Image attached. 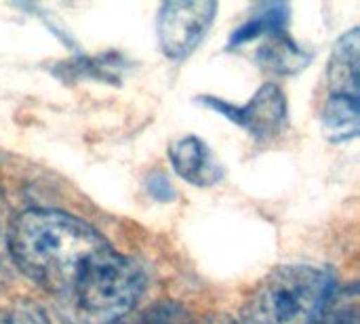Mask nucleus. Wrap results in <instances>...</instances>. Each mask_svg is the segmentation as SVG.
<instances>
[{"mask_svg": "<svg viewBox=\"0 0 360 324\" xmlns=\"http://www.w3.org/2000/svg\"><path fill=\"white\" fill-rule=\"evenodd\" d=\"M215 13L217 2L211 0L162 4L158 11V42L162 53L173 61L192 55L211 30Z\"/></svg>", "mask_w": 360, "mask_h": 324, "instance_id": "7ed1b4c3", "label": "nucleus"}, {"mask_svg": "<svg viewBox=\"0 0 360 324\" xmlns=\"http://www.w3.org/2000/svg\"><path fill=\"white\" fill-rule=\"evenodd\" d=\"M289 21V6L287 4H264L259 13L249 17L238 30H234L230 44L238 46L245 42H251L259 36H274L285 32V25Z\"/></svg>", "mask_w": 360, "mask_h": 324, "instance_id": "1a4fd4ad", "label": "nucleus"}, {"mask_svg": "<svg viewBox=\"0 0 360 324\" xmlns=\"http://www.w3.org/2000/svg\"><path fill=\"white\" fill-rule=\"evenodd\" d=\"M335 291V278L325 268L278 266L247 295L240 324H319Z\"/></svg>", "mask_w": 360, "mask_h": 324, "instance_id": "f03ea898", "label": "nucleus"}, {"mask_svg": "<svg viewBox=\"0 0 360 324\" xmlns=\"http://www.w3.org/2000/svg\"><path fill=\"white\" fill-rule=\"evenodd\" d=\"M8 245L11 261L53 299L63 324H116L143 295V270L70 213L23 211Z\"/></svg>", "mask_w": 360, "mask_h": 324, "instance_id": "f257e3e1", "label": "nucleus"}, {"mask_svg": "<svg viewBox=\"0 0 360 324\" xmlns=\"http://www.w3.org/2000/svg\"><path fill=\"white\" fill-rule=\"evenodd\" d=\"M8 234H11V221H8V209L4 202V196L0 192V289L8 280V270H11V245H8Z\"/></svg>", "mask_w": 360, "mask_h": 324, "instance_id": "ddd939ff", "label": "nucleus"}, {"mask_svg": "<svg viewBox=\"0 0 360 324\" xmlns=\"http://www.w3.org/2000/svg\"><path fill=\"white\" fill-rule=\"evenodd\" d=\"M323 131L335 143L354 139L359 135V97L329 95L323 110Z\"/></svg>", "mask_w": 360, "mask_h": 324, "instance_id": "6e6552de", "label": "nucleus"}, {"mask_svg": "<svg viewBox=\"0 0 360 324\" xmlns=\"http://www.w3.org/2000/svg\"><path fill=\"white\" fill-rule=\"evenodd\" d=\"M0 324H51V320L38 304L13 302L0 310Z\"/></svg>", "mask_w": 360, "mask_h": 324, "instance_id": "9d476101", "label": "nucleus"}, {"mask_svg": "<svg viewBox=\"0 0 360 324\" xmlns=\"http://www.w3.org/2000/svg\"><path fill=\"white\" fill-rule=\"evenodd\" d=\"M202 324H238V323H234V320H230V318H211V320H205Z\"/></svg>", "mask_w": 360, "mask_h": 324, "instance_id": "4468645a", "label": "nucleus"}, {"mask_svg": "<svg viewBox=\"0 0 360 324\" xmlns=\"http://www.w3.org/2000/svg\"><path fill=\"white\" fill-rule=\"evenodd\" d=\"M257 61L274 74L289 76L302 72L310 61L312 55L300 48L285 32L270 36L257 51Z\"/></svg>", "mask_w": 360, "mask_h": 324, "instance_id": "0eeeda50", "label": "nucleus"}, {"mask_svg": "<svg viewBox=\"0 0 360 324\" xmlns=\"http://www.w3.org/2000/svg\"><path fill=\"white\" fill-rule=\"evenodd\" d=\"M169 158H171V164L175 167L177 175L192 186L211 188L224 177L221 164L215 160L209 145L202 139H198L196 135L177 139L171 145Z\"/></svg>", "mask_w": 360, "mask_h": 324, "instance_id": "39448f33", "label": "nucleus"}, {"mask_svg": "<svg viewBox=\"0 0 360 324\" xmlns=\"http://www.w3.org/2000/svg\"><path fill=\"white\" fill-rule=\"evenodd\" d=\"M359 30L346 32L333 46L327 67L329 95L359 97Z\"/></svg>", "mask_w": 360, "mask_h": 324, "instance_id": "423d86ee", "label": "nucleus"}, {"mask_svg": "<svg viewBox=\"0 0 360 324\" xmlns=\"http://www.w3.org/2000/svg\"><path fill=\"white\" fill-rule=\"evenodd\" d=\"M179 316V308L171 304H154L137 316H127L116 324H175Z\"/></svg>", "mask_w": 360, "mask_h": 324, "instance_id": "f8f14e48", "label": "nucleus"}, {"mask_svg": "<svg viewBox=\"0 0 360 324\" xmlns=\"http://www.w3.org/2000/svg\"><path fill=\"white\" fill-rule=\"evenodd\" d=\"M319 324H356V291L350 289L344 297L335 291Z\"/></svg>", "mask_w": 360, "mask_h": 324, "instance_id": "9b49d317", "label": "nucleus"}, {"mask_svg": "<svg viewBox=\"0 0 360 324\" xmlns=\"http://www.w3.org/2000/svg\"><path fill=\"white\" fill-rule=\"evenodd\" d=\"M202 103L240 124L257 141L274 139L287 124V97L274 82L264 84L245 105H234L215 97H205Z\"/></svg>", "mask_w": 360, "mask_h": 324, "instance_id": "20e7f679", "label": "nucleus"}]
</instances>
